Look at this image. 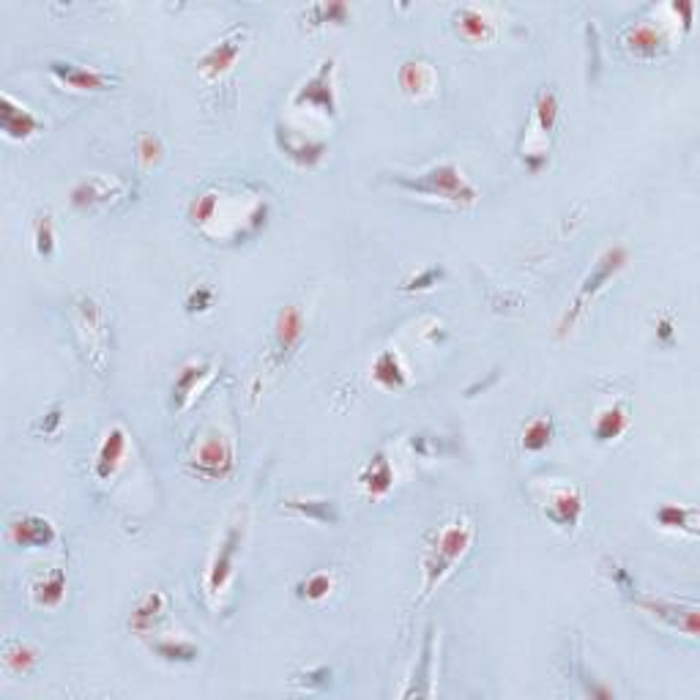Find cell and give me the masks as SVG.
Returning <instances> with one entry per match:
<instances>
[{
    "mask_svg": "<svg viewBox=\"0 0 700 700\" xmlns=\"http://www.w3.org/2000/svg\"><path fill=\"white\" fill-rule=\"evenodd\" d=\"M28 591H31V599L36 608H44V610L61 608L63 599H66V591H69L66 572H63V569H50V572H44V575L33 577Z\"/></svg>",
    "mask_w": 700,
    "mask_h": 700,
    "instance_id": "d4e9b609",
    "label": "cell"
},
{
    "mask_svg": "<svg viewBox=\"0 0 700 700\" xmlns=\"http://www.w3.org/2000/svg\"><path fill=\"white\" fill-rule=\"evenodd\" d=\"M350 17V6L348 3H315L304 11V20H309V28H323V25H342V22Z\"/></svg>",
    "mask_w": 700,
    "mask_h": 700,
    "instance_id": "e575fe53",
    "label": "cell"
},
{
    "mask_svg": "<svg viewBox=\"0 0 700 700\" xmlns=\"http://www.w3.org/2000/svg\"><path fill=\"white\" fill-rule=\"evenodd\" d=\"M657 342L659 345H673L676 342V323L670 315H662L657 320Z\"/></svg>",
    "mask_w": 700,
    "mask_h": 700,
    "instance_id": "b9f144b4",
    "label": "cell"
},
{
    "mask_svg": "<svg viewBox=\"0 0 700 700\" xmlns=\"http://www.w3.org/2000/svg\"><path fill=\"white\" fill-rule=\"evenodd\" d=\"M274 140H277L279 151L288 156L293 165L299 167L320 165V159L329 154V143H326V140L309 137V134L299 132V129H290V126L285 124H277Z\"/></svg>",
    "mask_w": 700,
    "mask_h": 700,
    "instance_id": "9a60e30c",
    "label": "cell"
},
{
    "mask_svg": "<svg viewBox=\"0 0 700 700\" xmlns=\"http://www.w3.org/2000/svg\"><path fill=\"white\" fill-rule=\"evenodd\" d=\"M167 605H170V602H167L165 591H148V594L137 602V608L132 610L129 627H132L134 635H140V638L151 635V632L159 627V621L165 618Z\"/></svg>",
    "mask_w": 700,
    "mask_h": 700,
    "instance_id": "484cf974",
    "label": "cell"
},
{
    "mask_svg": "<svg viewBox=\"0 0 700 700\" xmlns=\"http://www.w3.org/2000/svg\"><path fill=\"white\" fill-rule=\"evenodd\" d=\"M627 263H629V252L627 247H621V244H613V247H608L602 255H599L594 268L588 271V277L580 282V288H577L572 304L564 309V315H561V320H558V337H569V334L575 331V326L583 320V315H586L588 307L594 304V299H597L602 290L608 288L610 279H616L618 274L624 271Z\"/></svg>",
    "mask_w": 700,
    "mask_h": 700,
    "instance_id": "277c9868",
    "label": "cell"
},
{
    "mask_svg": "<svg viewBox=\"0 0 700 700\" xmlns=\"http://www.w3.org/2000/svg\"><path fill=\"white\" fill-rule=\"evenodd\" d=\"M632 602L668 629H676V632L687 635L690 640L698 638L700 608L695 602H681V599L670 597H638V594L632 597Z\"/></svg>",
    "mask_w": 700,
    "mask_h": 700,
    "instance_id": "ba28073f",
    "label": "cell"
},
{
    "mask_svg": "<svg viewBox=\"0 0 700 700\" xmlns=\"http://www.w3.org/2000/svg\"><path fill=\"white\" fill-rule=\"evenodd\" d=\"M394 186H400L411 195L430 197V200H441L454 208H471L479 200L476 186L468 181V175L463 173V167L446 159V162H435V165L424 167L419 173H397L392 178Z\"/></svg>",
    "mask_w": 700,
    "mask_h": 700,
    "instance_id": "7a4b0ae2",
    "label": "cell"
},
{
    "mask_svg": "<svg viewBox=\"0 0 700 700\" xmlns=\"http://www.w3.org/2000/svg\"><path fill=\"white\" fill-rule=\"evenodd\" d=\"M39 657H42V651L36 646L25 643V640H11L3 649V668L14 676H28L39 665Z\"/></svg>",
    "mask_w": 700,
    "mask_h": 700,
    "instance_id": "f546056e",
    "label": "cell"
},
{
    "mask_svg": "<svg viewBox=\"0 0 700 700\" xmlns=\"http://www.w3.org/2000/svg\"><path fill=\"white\" fill-rule=\"evenodd\" d=\"M282 506L293 515L312 520L320 525H337L340 523V506L334 498H285Z\"/></svg>",
    "mask_w": 700,
    "mask_h": 700,
    "instance_id": "4316f807",
    "label": "cell"
},
{
    "mask_svg": "<svg viewBox=\"0 0 700 700\" xmlns=\"http://www.w3.org/2000/svg\"><path fill=\"white\" fill-rule=\"evenodd\" d=\"M547 159H550V156H547V151H528V154L523 156L525 167H528L531 173H539V170L547 165Z\"/></svg>",
    "mask_w": 700,
    "mask_h": 700,
    "instance_id": "ee69618b",
    "label": "cell"
},
{
    "mask_svg": "<svg viewBox=\"0 0 700 700\" xmlns=\"http://www.w3.org/2000/svg\"><path fill=\"white\" fill-rule=\"evenodd\" d=\"M74 323H77V331L88 337V350H91V364L96 370H104V359H107V318H104V309L99 301L88 296V293H80L74 299Z\"/></svg>",
    "mask_w": 700,
    "mask_h": 700,
    "instance_id": "9c48e42d",
    "label": "cell"
},
{
    "mask_svg": "<svg viewBox=\"0 0 700 700\" xmlns=\"http://www.w3.org/2000/svg\"><path fill=\"white\" fill-rule=\"evenodd\" d=\"M654 523L662 531H679V534H698V509L684 504H662L654 512Z\"/></svg>",
    "mask_w": 700,
    "mask_h": 700,
    "instance_id": "f1b7e54d",
    "label": "cell"
},
{
    "mask_svg": "<svg viewBox=\"0 0 700 700\" xmlns=\"http://www.w3.org/2000/svg\"><path fill=\"white\" fill-rule=\"evenodd\" d=\"M244 542V525L233 523L227 525L225 536L219 542L217 553L211 558V564L206 569V591L208 597L217 599L225 594V588L230 586V580L236 575V558H238V547Z\"/></svg>",
    "mask_w": 700,
    "mask_h": 700,
    "instance_id": "8fae6325",
    "label": "cell"
},
{
    "mask_svg": "<svg viewBox=\"0 0 700 700\" xmlns=\"http://www.w3.org/2000/svg\"><path fill=\"white\" fill-rule=\"evenodd\" d=\"M610 577H613V583L621 588V594H632V591H635V583H632V577H629V572L624 567L613 564V572H610Z\"/></svg>",
    "mask_w": 700,
    "mask_h": 700,
    "instance_id": "7bdbcfd3",
    "label": "cell"
},
{
    "mask_svg": "<svg viewBox=\"0 0 700 700\" xmlns=\"http://www.w3.org/2000/svg\"><path fill=\"white\" fill-rule=\"evenodd\" d=\"M124 195V184L115 181L110 175H88L83 181H77L69 192V200L77 211H93V208L113 203L115 197Z\"/></svg>",
    "mask_w": 700,
    "mask_h": 700,
    "instance_id": "ac0fdd59",
    "label": "cell"
},
{
    "mask_svg": "<svg viewBox=\"0 0 700 700\" xmlns=\"http://www.w3.org/2000/svg\"><path fill=\"white\" fill-rule=\"evenodd\" d=\"M304 329H307V320H304L301 307H296V304L282 307L277 323H274V364L277 367L288 364L296 356V350L304 342Z\"/></svg>",
    "mask_w": 700,
    "mask_h": 700,
    "instance_id": "2e32d148",
    "label": "cell"
},
{
    "mask_svg": "<svg viewBox=\"0 0 700 700\" xmlns=\"http://www.w3.org/2000/svg\"><path fill=\"white\" fill-rule=\"evenodd\" d=\"M471 545H474V525L468 517H454L452 523L441 525L435 531L422 556L424 597H430L435 588L452 575L457 561H463Z\"/></svg>",
    "mask_w": 700,
    "mask_h": 700,
    "instance_id": "3957f363",
    "label": "cell"
},
{
    "mask_svg": "<svg viewBox=\"0 0 700 700\" xmlns=\"http://www.w3.org/2000/svg\"><path fill=\"white\" fill-rule=\"evenodd\" d=\"M249 31L247 28H233V31L222 36L217 44H211L200 58H197V72L203 80H222L233 66H236L238 55L247 44Z\"/></svg>",
    "mask_w": 700,
    "mask_h": 700,
    "instance_id": "7c38bea8",
    "label": "cell"
},
{
    "mask_svg": "<svg viewBox=\"0 0 700 700\" xmlns=\"http://www.w3.org/2000/svg\"><path fill=\"white\" fill-rule=\"evenodd\" d=\"M372 381L378 383L381 389H386V392H402L408 386V381H411L408 378V367H405V361H402L397 350L386 348L375 356V361H372Z\"/></svg>",
    "mask_w": 700,
    "mask_h": 700,
    "instance_id": "cb8c5ba5",
    "label": "cell"
},
{
    "mask_svg": "<svg viewBox=\"0 0 700 700\" xmlns=\"http://www.w3.org/2000/svg\"><path fill=\"white\" fill-rule=\"evenodd\" d=\"M55 247H58V236H55V225H52V217L47 211H42L36 222H33V249L39 258H52L55 255Z\"/></svg>",
    "mask_w": 700,
    "mask_h": 700,
    "instance_id": "d590c367",
    "label": "cell"
},
{
    "mask_svg": "<svg viewBox=\"0 0 700 700\" xmlns=\"http://www.w3.org/2000/svg\"><path fill=\"white\" fill-rule=\"evenodd\" d=\"M268 208L266 192L258 186L222 181L197 192L186 208V219L200 236L211 238L222 217H227L219 241H244L266 225Z\"/></svg>",
    "mask_w": 700,
    "mask_h": 700,
    "instance_id": "6da1fadb",
    "label": "cell"
},
{
    "mask_svg": "<svg viewBox=\"0 0 700 700\" xmlns=\"http://www.w3.org/2000/svg\"><path fill=\"white\" fill-rule=\"evenodd\" d=\"M621 47L638 61H657V58L670 52L673 36L665 31L662 22L638 20L629 22L627 28L621 31Z\"/></svg>",
    "mask_w": 700,
    "mask_h": 700,
    "instance_id": "30bf717a",
    "label": "cell"
},
{
    "mask_svg": "<svg viewBox=\"0 0 700 700\" xmlns=\"http://www.w3.org/2000/svg\"><path fill=\"white\" fill-rule=\"evenodd\" d=\"M359 487L370 498H386L394 487L392 460L383 452H375L359 471Z\"/></svg>",
    "mask_w": 700,
    "mask_h": 700,
    "instance_id": "7402d4cb",
    "label": "cell"
},
{
    "mask_svg": "<svg viewBox=\"0 0 700 700\" xmlns=\"http://www.w3.org/2000/svg\"><path fill=\"white\" fill-rule=\"evenodd\" d=\"M293 681L304 687V690H326L331 684V670L326 665H318V668L304 670V673H296Z\"/></svg>",
    "mask_w": 700,
    "mask_h": 700,
    "instance_id": "f35d334b",
    "label": "cell"
},
{
    "mask_svg": "<svg viewBox=\"0 0 700 700\" xmlns=\"http://www.w3.org/2000/svg\"><path fill=\"white\" fill-rule=\"evenodd\" d=\"M184 307L189 315H197V312H208V309L214 307V290L206 288V285H197V288L189 290Z\"/></svg>",
    "mask_w": 700,
    "mask_h": 700,
    "instance_id": "ab89813d",
    "label": "cell"
},
{
    "mask_svg": "<svg viewBox=\"0 0 700 700\" xmlns=\"http://www.w3.org/2000/svg\"><path fill=\"white\" fill-rule=\"evenodd\" d=\"M162 154H165V148H162V140L156 137V134H140L137 137V162L143 167H154L162 162Z\"/></svg>",
    "mask_w": 700,
    "mask_h": 700,
    "instance_id": "8d00e7d4",
    "label": "cell"
},
{
    "mask_svg": "<svg viewBox=\"0 0 700 700\" xmlns=\"http://www.w3.org/2000/svg\"><path fill=\"white\" fill-rule=\"evenodd\" d=\"M337 586V577L331 569H318V572H309L307 577H301L296 583V594L299 599H307V602H323V599L331 597V591Z\"/></svg>",
    "mask_w": 700,
    "mask_h": 700,
    "instance_id": "1f68e13d",
    "label": "cell"
},
{
    "mask_svg": "<svg viewBox=\"0 0 700 700\" xmlns=\"http://www.w3.org/2000/svg\"><path fill=\"white\" fill-rule=\"evenodd\" d=\"M42 118L31 107L17 102L9 91L0 93V129L11 143H28L31 137L42 132Z\"/></svg>",
    "mask_w": 700,
    "mask_h": 700,
    "instance_id": "5bb4252c",
    "label": "cell"
},
{
    "mask_svg": "<svg viewBox=\"0 0 700 700\" xmlns=\"http://www.w3.org/2000/svg\"><path fill=\"white\" fill-rule=\"evenodd\" d=\"M186 471L206 482H225L236 474V446L219 430H208L186 457Z\"/></svg>",
    "mask_w": 700,
    "mask_h": 700,
    "instance_id": "5b68a950",
    "label": "cell"
},
{
    "mask_svg": "<svg viewBox=\"0 0 700 700\" xmlns=\"http://www.w3.org/2000/svg\"><path fill=\"white\" fill-rule=\"evenodd\" d=\"M334 74H337V61H334V58H326V61L318 66V72L312 74V77H307V80L293 91L290 107L309 110V113H318L323 115V118H337L340 102H337Z\"/></svg>",
    "mask_w": 700,
    "mask_h": 700,
    "instance_id": "8992f818",
    "label": "cell"
},
{
    "mask_svg": "<svg viewBox=\"0 0 700 700\" xmlns=\"http://www.w3.org/2000/svg\"><path fill=\"white\" fill-rule=\"evenodd\" d=\"M539 506H542V515L550 520V523L561 528V531H575L580 520H583V512H586V495L575 484L553 482L545 484L542 490V498H539Z\"/></svg>",
    "mask_w": 700,
    "mask_h": 700,
    "instance_id": "52a82bcc",
    "label": "cell"
},
{
    "mask_svg": "<svg viewBox=\"0 0 700 700\" xmlns=\"http://www.w3.org/2000/svg\"><path fill=\"white\" fill-rule=\"evenodd\" d=\"M558 115H561V104L553 88H542L536 93L534 102V124L539 126V132L550 134L558 126Z\"/></svg>",
    "mask_w": 700,
    "mask_h": 700,
    "instance_id": "836d02e7",
    "label": "cell"
},
{
    "mask_svg": "<svg viewBox=\"0 0 700 700\" xmlns=\"http://www.w3.org/2000/svg\"><path fill=\"white\" fill-rule=\"evenodd\" d=\"M63 427V408L61 405H55L50 413H44L42 419L39 422L33 424V433H39V435H55L58 430Z\"/></svg>",
    "mask_w": 700,
    "mask_h": 700,
    "instance_id": "60d3db41",
    "label": "cell"
},
{
    "mask_svg": "<svg viewBox=\"0 0 700 700\" xmlns=\"http://www.w3.org/2000/svg\"><path fill=\"white\" fill-rule=\"evenodd\" d=\"M211 375H214V361L192 359L189 364H184L173 381L170 408H173V411H184L186 405L192 402V397L211 381Z\"/></svg>",
    "mask_w": 700,
    "mask_h": 700,
    "instance_id": "ffe728a7",
    "label": "cell"
},
{
    "mask_svg": "<svg viewBox=\"0 0 700 700\" xmlns=\"http://www.w3.org/2000/svg\"><path fill=\"white\" fill-rule=\"evenodd\" d=\"M6 539L14 547H52L58 542V528L50 517L25 512L11 520L6 528Z\"/></svg>",
    "mask_w": 700,
    "mask_h": 700,
    "instance_id": "e0dca14e",
    "label": "cell"
},
{
    "mask_svg": "<svg viewBox=\"0 0 700 700\" xmlns=\"http://www.w3.org/2000/svg\"><path fill=\"white\" fill-rule=\"evenodd\" d=\"M553 435H556V422H553L550 416H536V419H531V422L523 427L520 446H523V452L528 454L545 452L547 446H550V441H553Z\"/></svg>",
    "mask_w": 700,
    "mask_h": 700,
    "instance_id": "4dcf8cb0",
    "label": "cell"
},
{
    "mask_svg": "<svg viewBox=\"0 0 700 700\" xmlns=\"http://www.w3.org/2000/svg\"><path fill=\"white\" fill-rule=\"evenodd\" d=\"M454 28L463 39L474 44L490 42V39H495V31H498L493 17L479 6H460L454 11Z\"/></svg>",
    "mask_w": 700,
    "mask_h": 700,
    "instance_id": "603a6c76",
    "label": "cell"
},
{
    "mask_svg": "<svg viewBox=\"0 0 700 700\" xmlns=\"http://www.w3.org/2000/svg\"><path fill=\"white\" fill-rule=\"evenodd\" d=\"M629 430V408L621 402H613L608 408H602L594 419L591 433L597 438V443H613Z\"/></svg>",
    "mask_w": 700,
    "mask_h": 700,
    "instance_id": "83f0119b",
    "label": "cell"
},
{
    "mask_svg": "<svg viewBox=\"0 0 700 700\" xmlns=\"http://www.w3.org/2000/svg\"><path fill=\"white\" fill-rule=\"evenodd\" d=\"M397 83H400V91L408 96V99H430L438 91V69L427 58H408V61L400 66V74H397Z\"/></svg>",
    "mask_w": 700,
    "mask_h": 700,
    "instance_id": "d6986e66",
    "label": "cell"
},
{
    "mask_svg": "<svg viewBox=\"0 0 700 700\" xmlns=\"http://www.w3.org/2000/svg\"><path fill=\"white\" fill-rule=\"evenodd\" d=\"M126 449H129V435L121 424H113L107 433H104L99 449H96V457H93V476L99 482H110L118 468L124 463Z\"/></svg>",
    "mask_w": 700,
    "mask_h": 700,
    "instance_id": "44dd1931",
    "label": "cell"
},
{
    "mask_svg": "<svg viewBox=\"0 0 700 700\" xmlns=\"http://www.w3.org/2000/svg\"><path fill=\"white\" fill-rule=\"evenodd\" d=\"M151 651L167 662H181V665H189L200 657V646L186 638H159L151 643Z\"/></svg>",
    "mask_w": 700,
    "mask_h": 700,
    "instance_id": "d6a6232c",
    "label": "cell"
},
{
    "mask_svg": "<svg viewBox=\"0 0 700 700\" xmlns=\"http://www.w3.org/2000/svg\"><path fill=\"white\" fill-rule=\"evenodd\" d=\"M443 277H446V271H443L441 266H427L422 268L419 274L405 279V282H402V290H408V293H413V290H430L435 288Z\"/></svg>",
    "mask_w": 700,
    "mask_h": 700,
    "instance_id": "74e56055",
    "label": "cell"
},
{
    "mask_svg": "<svg viewBox=\"0 0 700 700\" xmlns=\"http://www.w3.org/2000/svg\"><path fill=\"white\" fill-rule=\"evenodd\" d=\"M47 72L61 88L77 93H99L118 83V77H113L110 72L93 69V66H80V63L72 61H50Z\"/></svg>",
    "mask_w": 700,
    "mask_h": 700,
    "instance_id": "4fadbf2b",
    "label": "cell"
}]
</instances>
